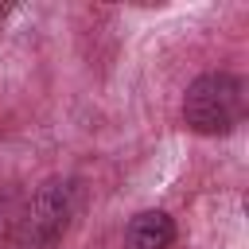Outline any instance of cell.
<instances>
[{"label":"cell","instance_id":"6da1fadb","mask_svg":"<svg viewBox=\"0 0 249 249\" xmlns=\"http://www.w3.org/2000/svg\"><path fill=\"white\" fill-rule=\"evenodd\" d=\"M245 117V86L241 78L226 74V70H214V74H202L187 86V97H183V121L191 132L198 136H226L241 124Z\"/></svg>","mask_w":249,"mask_h":249},{"label":"cell","instance_id":"3957f363","mask_svg":"<svg viewBox=\"0 0 249 249\" xmlns=\"http://www.w3.org/2000/svg\"><path fill=\"white\" fill-rule=\"evenodd\" d=\"M175 241V226L163 210H144L124 230V249H167Z\"/></svg>","mask_w":249,"mask_h":249},{"label":"cell","instance_id":"277c9868","mask_svg":"<svg viewBox=\"0 0 249 249\" xmlns=\"http://www.w3.org/2000/svg\"><path fill=\"white\" fill-rule=\"evenodd\" d=\"M4 16H8V4H0V19H4Z\"/></svg>","mask_w":249,"mask_h":249},{"label":"cell","instance_id":"7a4b0ae2","mask_svg":"<svg viewBox=\"0 0 249 249\" xmlns=\"http://www.w3.org/2000/svg\"><path fill=\"white\" fill-rule=\"evenodd\" d=\"M74 210H78L74 183H43L16 222V245L19 249H54L66 237Z\"/></svg>","mask_w":249,"mask_h":249}]
</instances>
